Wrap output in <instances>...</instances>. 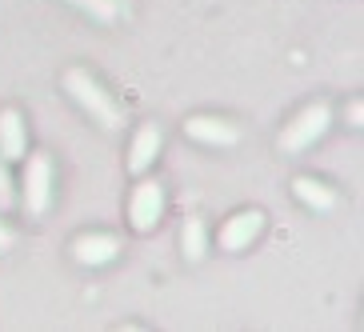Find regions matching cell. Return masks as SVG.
I'll return each instance as SVG.
<instances>
[{
	"mask_svg": "<svg viewBox=\"0 0 364 332\" xmlns=\"http://www.w3.org/2000/svg\"><path fill=\"white\" fill-rule=\"evenodd\" d=\"M65 88H68V97L85 108L92 120H100L105 129H120V124H124V108H120L117 100L100 88V80L92 73H85V68H68V73H65Z\"/></svg>",
	"mask_w": 364,
	"mask_h": 332,
	"instance_id": "cell-1",
	"label": "cell"
},
{
	"mask_svg": "<svg viewBox=\"0 0 364 332\" xmlns=\"http://www.w3.org/2000/svg\"><path fill=\"white\" fill-rule=\"evenodd\" d=\"M328 124H332V108L324 105V100L304 105L296 117L284 124V132L277 136V149L280 152H304V149H312V144L328 132Z\"/></svg>",
	"mask_w": 364,
	"mask_h": 332,
	"instance_id": "cell-2",
	"label": "cell"
},
{
	"mask_svg": "<svg viewBox=\"0 0 364 332\" xmlns=\"http://www.w3.org/2000/svg\"><path fill=\"white\" fill-rule=\"evenodd\" d=\"M48 204H53V161L44 152H36L24 164V213L44 216Z\"/></svg>",
	"mask_w": 364,
	"mask_h": 332,
	"instance_id": "cell-3",
	"label": "cell"
},
{
	"mask_svg": "<svg viewBox=\"0 0 364 332\" xmlns=\"http://www.w3.org/2000/svg\"><path fill=\"white\" fill-rule=\"evenodd\" d=\"M161 213H164V188L156 181H140L132 188V200H129V220L136 232H152L161 225Z\"/></svg>",
	"mask_w": 364,
	"mask_h": 332,
	"instance_id": "cell-4",
	"label": "cell"
},
{
	"mask_svg": "<svg viewBox=\"0 0 364 332\" xmlns=\"http://www.w3.org/2000/svg\"><path fill=\"white\" fill-rule=\"evenodd\" d=\"M260 232H264V213L245 208V213L228 216L225 225H220V248H225V252H245Z\"/></svg>",
	"mask_w": 364,
	"mask_h": 332,
	"instance_id": "cell-5",
	"label": "cell"
},
{
	"mask_svg": "<svg viewBox=\"0 0 364 332\" xmlns=\"http://www.w3.org/2000/svg\"><path fill=\"white\" fill-rule=\"evenodd\" d=\"M21 156H28V129L16 108H4L0 112V161H21Z\"/></svg>",
	"mask_w": 364,
	"mask_h": 332,
	"instance_id": "cell-6",
	"label": "cell"
},
{
	"mask_svg": "<svg viewBox=\"0 0 364 332\" xmlns=\"http://www.w3.org/2000/svg\"><path fill=\"white\" fill-rule=\"evenodd\" d=\"M184 132H188V140L208 144V149H228V144H236V129L228 124V120H220V117H193V120H184Z\"/></svg>",
	"mask_w": 364,
	"mask_h": 332,
	"instance_id": "cell-7",
	"label": "cell"
},
{
	"mask_svg": "<svg viewBox=\"0 0 364 332\" xmlns=\"http://www.w3.org/2000/svg\"><path fill=\"white\" fill-rule=\"evenodd\" d=\"M117 252H120V240L108 236V232H85V236L73 240V257L80 260V264H92V268L117 260Z\"/></svg>",
	"mask_w": 364,
	"mask_h": 332,
	"instance_id": "cell-8",
	"label": "cell"
},
{
	"mask_svg": "<svg viewBox=\"0 0 364 332\" xmlns=\"http://www.w3.org/2000/svg\"><path fill=\"white\" fill-rule=\"evenodd\" d=\"M161 144H164V132L156 129V124H144V129L132 136V149H129V168L136 172H149L152 164H156V156H161Z\"/></svg>",
	"mask_w": 364,
	"mask_h": 332,
	"instance_id": "cell-9",
	"label": "cell"
},
{
	"mask_svg": "<svg viewBox=\"0 0 364 332\" xmlns=\"http://www.w3.org/2000/svg\"><path fill=\"white\" fill-rule=\"evenodd\" d=\"M292 193H296L300 204H309L312 213H328L332 204H336V193H332L328 184L312 181V176H296V181H292Z\"/></svg>",
	"mask_w": 364,
	"mask_h": 332,
	"instance_id": "cell-10",
	"label": "cell"
},
{
	"mask_svg": "<svg viewBox=\"0 0 364 332\" xmlns=\"http://www.w3.org/2000/svg\"><path fill=\"white\" fill-rule=\"evenodd\" d=\"M181 248H184V257L188 260H200L204 252H208V228H204V220H184L181 228Z\"/></svg>",
	"mask_w": 364,
	"mask_h": 332,
	"instance_id": "cell-11",
	"label": "cell"
},
{
	"mask_svg": "<svg viewBox=\"0 0 364 332\" xmlns=\"http://www.w3.org/2000/svg\"><path fill=\"white\" fill-rule=\"evenodd\" d=\"M68 4H76L80 12H88V16H92V21H100V24H112L120 12H129L120 0H68Z\"/></svg>",
	"mask_w": 364,
	"mask_h": 332,
	"instance_id": "cell-12",
	"label": "cell"
},
{
	"mask_svg": "<svg viewBox=\"0 0 364 332\" xmlns=\"http://www.w3.org/2000/svg\"><path fill=\"white\" fill-rule=\"evenodd\" d=\"M12 208V176H9V164L0 161V213Z\"/></svg>",
	"mask_w": 364,
	"mask_h": 332,
	"instance_id": "cell-13",
	"label": "cell"
},
{
	"mask_svg": "<svg viewBox=\"0 0 364 332\" xmlns=\"http://www.w3.org/2000/svg\"><path fill=\"white\" fill-rule=\"evenodd\" d=\"M360 117H364V105L353 100V105H348V124H360Z\"/></svg>",
	"mask_w": 364,
	"mask_h": 332,
	"instance_id": "cell-14",
	"label": "cell"
},
{
	"mask_svg": "<svg viewBox=\"0 0 364 332\" xmlns=\"http://www.w3.org/2000/svg\"><path fill=\"white\" fill-rule=\"evenodd\" d=\"M9 245H12V232H9L4 225H0V248H9Z\"/></svg>",
	"mask_w": 364,
	"mask_h": 332,
	"instance_id": "cell-15",
	"label": "cell"
}]
</instances>
